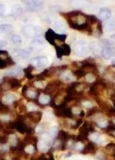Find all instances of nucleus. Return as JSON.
<instances>
[{
    "label": "nucleus",
    "instance_id": "obj_1",
    "mask_svg": "<svg viewBox=\"0 0 115 160\" xmlns=\"http://www.w3.org/2000/svg\"><path fill=\"white\" fill-rule=\"evenodd\" d=\"M45 37H46V40L48 41L50 44H52L53 46H56L57 47V42L66 41L67 35L66 34H58V33H55L54 30L49 29L46 32Z\"/></svg>",
    "mask_w": 115,
    "mask_h": 160
},
{
    "label": "nucleus",
    "instance_id": "obj_2",
    "mask_svg": "<svg viewBox=\"0 0 115 160\" xmlns=\"http://www.w3.org/2000/svg\"><path fill=\"white\" fill-rule=\"evenodd\" d=\"M14 61L10 57L9 53L4 50H0V70H4L12 67L14 65Z\"/></svg>",
    "mask_w": 115,
    "mask_h": 160
},
{
    "label": "nucleus",
    "instance_id": "obj_3",
    "mask_svg": "<svg viewBox=\"0 0 115 160\" xmlns=\"http://www.w3.org/2000/svg\"><path fill=\"white\" fill-rule=\"evenodd\" d=\"M74 51L78 56H84L89 51V46L84 40H78L74 46Z\"/></svg>",
    "mask_w": 115,
    "mask_h": 160
},
{
    "label": "nucleus",
    "instance_id": "obj_4",
    "mask_svg": "<svg viewBox=\"0 0 115 160\" xmlns=\"http://www.w3.org/2000/svg\"><path fill=\"white\" fill-rule=\"evenodd\" d=\"M40 29L34 25H27L22 28V33L26 38H35V36L39 33Z\"/></svg>",
    "mask_w": 115,
    "mask_h": 160
},
{
    "label": "nucleus",
    "instance_id": "obj_5",
    "mask_svg": "<svg viewBox=\"0 0 115 160\" xmlns=\"http://www.w3.org/2000/svg\"><path fill=\"white\" fill-rule=\"evenodd\" d=\"M56 52H57V57L61 59L64 56H70L71 50L69 45L63 43L62 45H57Z\"/></svg>",
    "mask_w": 115,
    "mask_h": 160
},
{
    "label": "nucleus",
    "instance_id": "obj_6",
    "mask_svg": "<svg viewBox=\"0 0 115 160\" xmlns=\"http://www.w3.org/2000/svg\"><path fill=\"white\" fill-rule=\"evenodd\" d=\"M101 56L106 60L113 58V57H115V47H113V46H111V47H104L101 51Z\"/></svg>",
    "mask_w": 115,
    "mask_h": 160
},
{
    "label": "nucleus",
    "instance_id": "obj_7",
    "mask_svg": "<svg viewBox=\"0 0 115 160\" xmlns=\"http://www.w3.org/2000/svg\"><path fill=\"white\" fill-rule=\"evenodd\" d=\"M48 58L45 56L43 57H38V58H35L33 61H32V64H33V67H37V68H42V67H46L48 65Z\"/></svg>",
    "mask_w": 115,
    "mask_h": 160
},
{
    "label": "nucleus",
    "instance_id": "obj_8",
    "mask_svg": "<svg viewBox=\"0 0 115 160\" xmlns=\"http://www.w3.org/2000/svg\"><path fill=\"white\" fill-rule=\"evenodd\" d=\"M24 4L28 7L29 10H32V11H38V10L43 6L44 3H43V1H39V0H37V1H24Z\"/></svg>",
    "mask_w": 115,
    "mask_h": 160
},
{
    "label": "nucleus",
    "instance_id": "obj_9",
    "mask_svg": "<svg viewBox=\"0 0 115 160\" xmlns=\"http://www.w3.org/2000/svg\"><path fill=\"white\" fill-rule=\"evenodd\" d=\"M98 18L102 21H108L111 18V11L108 8H101L98 12Z\"/></svg>",
    "mask_w": 115,
    "mask_h": 160
},
{
    "label": "nucleus",
    "instance_id": "obj_10",
    "mask_svg": "<svg viewBox=\"0 0 115 160\" xmlns=\"http://www.w3.org/2000/svg\"><path fill=\"white\" fill-rule=\"evenodd\" d=\"M7 82H8L10 88L11 90H17L21 87V82L19 80H17L16 78H12V77H5Z\"/></svg>",
    "mask_w": 115,
    "mask_h": 160
},
{
    "label": "nucleus",
    "instance_id": "obj_11",
    "mask_svg": "<svg viewBox=\"0 0 115 160\" xmlns=\"http://www.w3.org/2000/svg\"><path fill=\"white\" fill-rule=\"evenodd\" d=\"M96 151V147H95V143H93V142H89L88 144H86L84 148L81 150V153L82 154H88V153H95Z\"/></svg>",
    "mask_w": 115,
    "mask_h": 160
},
{
    "label": "nucleus",
    "instance_id": "obj_12",
    "mask_svg": "<svg viewBox=\"0 0 115 160\" xmlns=\"http://www.w3.org/2000/svg\"><path fill=\"white\" fill-rule=\"evenodd\" d=\"M27 117L31 120V122H39L41 120L42 113L40 112H29V113L27 115Z\"/></svg>",
    "mask_w": 115,
    "mask_h": 160
},
{
    "label": "nucleus",
    "instance_id": "obj_13",
    "mask_svg": "<svg viewBox=\"0 0 115 160\" xmlns=\"http://www.w3.org/2000/svg\"><path fill=\"white\" fill-rule=\"evenodd\" d=\"M23 13V8L22 6L19 5V4H14L11 7V15L14 17H17V16H20L21 14Z\"/></svg>",
    "mask_w": 115,
    "mask_h": 160
},
{
    "label": "nucleus",
    "instance_id": "obj_14",
    "mask_svg": "<svg viewBox=\"0 0 115 160\" xmlns=\"http://www.w3.org/2000/svg\"><path fill=\"white\" fill-rule=\"evenodd\" d=\"M74 79V74H71L69 71H64V72H62L61 74V80L64 81V82H71L73 81Z\"/></svg>",
    "mask_w": 115,
    "mask_h": 160
},
{
    "label": "nucleus",
    "instance_id": "obj_15",
    "mask_svg": "<svg viewBox=\"0 0 115 160\" xmlns=\"http://www.w3.org/2000/svg\"><path fill=\"white\" fill-rule=\"evenodd\" d=\"M22 75V70L20 68H15L10 70L8 73H7V76L8 77H12V78H16V77H20Z\"/></svg>",
    "mask_w": 115,
    "mask_h": 160
},
{
    "label": "nucleus",
    "instance_id": "obj_16",
    "mask_svg": "<svg viewBox=\"0 0 115 160\" xmlns=\"http://www.w3.org/2000/svg\"><path fill=\"white\" fill-rule=\"evenodd\" d=\"M13 30V26L10 24H2L0 25V33L1 34H6L9 33L10 31Z\"/></svg>",
    "mask_w": 115,
    "mask_h": 160
},
{
    "label": "nucleus",
    "instance_id": "obj_17",
    "mask_svg": "<svg viewBox=\"0 0 115 160\" xmlns=\"http://www.w3.org/2000/svg\"><path fill=\"white\" fill-rule=\"evenodd\" d=\"M15 55L20 59H28L30 53L27 52L26 50H18V51H15Z\"/></svg>",
    "mask_w": 115,
    "mask_h": 160
},
{
    "label": "nucleus",
    "instance_id": "obj_18",
    "mask_svg": "<svg viewBox=\"0 0 115 160\" xmlns=\"http://www.w3.org/2000/svg\"><path fill=\"white\" fill-rule=\"evenodd\" d=\"M50 102H51V97L49 95H42L39 97V102L41 105H48L50 104Z\"/></svg>",
    "mask_w": 115,
    "mask_h": 160
},
{
    "label": "nucleus",
    "instance_id": "obj_19",
    "mask_svg": "<svg viewBox=\"0 0 115 160\" xmlns=\"http://www.w3.org/2000/svg\"><path fill=\"white\" fill-rule=\"evenodd\" d=\"M89 137H90V139H91V141L93 142V143H95V144L101 143V142H102L101 135L98 134V133H92Z\"/></svg>",
    "mask_w": 115,
    "mask_h": 160
},
{
    "label": "nucleus",
    "instance_id": "obj_20",
    "mask_svg": "<svg viewBox=\"0 0 115 160\" xmlns=\"http://www.w3.org/2000/svg\"><path fill=\"white\" fill-rule=\"evenodd\" d=\"M115 29V20L110 19L107 21V23L105 24V30L108 32H112Z\"/></svg>",
    "mask_w": 115,
    "mask_h": 160
},
{
    "label": "nucleus",
    "instance_id": "obj_21",
    "mask_svg": "<svg viewBox=\"0 0 115 160\" xmlns=\"http://www.w3.org/2000/svg\"><path fill=\"white\" fill-rule=\"evenodd\" d=\"M55 26H56V28H57V30H58V32H64V30H66V25H64V23L63 22V21H57V22L55 23Z\"/></svg>",
    "mask_w": 115,
    "mask_h": 160
},
{
    "label": "nucleus",
    "instance_id": "obj_22",
    "mask_svg": "<svg viewBox=\"0 0 115 160\" xmlns=\"http://www.w3.org/2000/svg\"><path fill=\"white\" fill-rule=\"evenodd\" d=\"M16 97L14 95H6L3 97V101H4L6 104H12L13 102H15Z\"/></svg>",
    "mask_w": 115,
    "mask_h": 160
},
{
    "label": "nucleus",
    "instance_id": "obj_23",
    "mask_svg": "<svg viewBox=\"0 0 115 160\" xmlns=\"http://www.w3.org/2000/svg\"><path fill=\"white\" fill-rule=\"evenodd\" d=\"M11 41H12V43L16 44V45L21 44L22 43V37L18 34H13L11 36Z\"/></svg>",
    "mask_w": 115,
    "mask_h": 160
},
{
    "label": "nucleus",
    "instance_id": "obj_24",
    "mask_svg": "<svg viewBox=\"0 0 115 160\" xmlns=\"http://www.w3.org/2000/svg\"><path fill=\"white\" fill-rule=\"evenodd\" d=\"M85 75H86V73L84 72V70H81V69H77L74 72V76L77 77V79H80V78L85 77Z\"/></svg>",
    "mask_w": 115,
    "mask_h": 160
},
{
    "label": "nucleus",
    "instance_id": "obj_25",
    "mask_svg": "<svg viewBox=\"0 0 115 160\" xmlns=\"http://www.w3.org/2000/svg\"><path fill=\"white\" fill-rule=\"evenodd\" d=\"M59 128L58 127H56V126H54V127H52L51 129H50V131H49V134H50V136H51L52 138H55V137H57L58 136V134H59Z\"/></svg>",
    "mask_w": 115,
    "mask_h": 160
},
{
    "label": "nucleus",
    "instance_id": "obj_26",
    "mask_svg": "<svg viewBox=\"0 0 115 160\" xmlns=\"http://www.w3.org/2000/svg\"><path fill=\"white\" fill-rule=\"evenodd\" d=\"M84 78H85V80L87 81V82H93V81H96V75L91 74V73L86 74Z\"/></svg>",
    "mask_w": 115,
    "mask_h": 160
},
{
    "label": "nucleus",
    "instance_id": "obj_27",
    "mask_svg": "<svg viewBox=\"0 0 115 160\" xmlns=\"http://www.w3.org/2000/svg\"><path fill=\"white\" fill-rule=\"evenodd\" d=\"M32 44H37V45H42V44H44V41L42 40V38L40 37H35L33 39V41H32Z\"/></svg>",
    "mask_w": 115,
    "mask_h": 160
},
{
    "label": "nucleus",
    "instance_id": "obj_28",
    "mask_svg": "<svg viewBox=\"0 0 115 160\" xmlns=\"http://www.w3.org/2000/svg\"><path fill=\"white\" fill-rule=\"evenodd\" d=\"M9 140V137L7 135H0V145H4Z\"/></svg>",
    "mask_w": 115,
    "mask_h": 160
},
{
    "label": "nucleus",
    "instance_id": "obj_29",
    "mask_svg": "<svg viewBox=\"0 0 115 160\" xmlns=\"http://www.w3.org/2000/svg\"><path fill=\"white\" fill-rule=\"evenodd\" d=\"M97 112H98L97 108H89V111H88L87 113H86V115H87V116H91L93 115H96V113H97Z\"/></svg>",
    "mask_w": 115,
    "mask_h": 160
},
{
    "label": "nucleus",
    "instance_id": "obj_30",
    "mask_svg": "<svg viewBox=\"0 0 115 160\" xmlns=\"http://www.w3.org/2000/svg\"><path fill=\"white\" fill-rule=\"evenodd\" d=\"M73 147L74 149H77V150H80L81 151V149H82V144L80 143V142H77V143H74L73 145Z\"/></svg>",
    "mask_w": 115,
    "mask_h": 160
},
{
    "label": "nucleus",
    "instance_id": "obj_31",
    "mask_svg": "<svg viewBox=\"0 0 115 160\" xmlns=\"http://www.w3.org/2000/svg\"><path fill=\"white\" fill-rule=\"evenodd\" d=\"M82 105H84L85 108H93V106L91 105V102H86V101H82Z\"/></svg>",
    "mask_w": 115,
    "mask_h": 160
},
{
    "label": "nucleus",
    "instance_id": "obj_32",
    "mask_svg": "<svg viewBox=\"0 0 115 160\" xmlns=\"http://www.w3.org/2000/svg\"><path fill=\"white\" fill-rule=\"evenodd\" d=\"M5 11H6L5 6L3 5V4H0V16H3V15H4Z\"/></svg>",
    "mask_w": 115,
    "mask_h": 160
},
{
    "label": "nucleus",
    "instance_id": "obj_33",
    "mask_svg": "<svg viewBox=\"0 0 115 160\" xmlns=\"http://www.w3.org/2000/svg\"><path fill=\"white\" fill-rule=\"evenodd\" d=\"M6 45H7V42L5 40H0V49L5 47Z\"/></svg>",
    "mask_w": 115,
    "mask_h": 160
},
{
    "label": "nucleus",
    "instance_id": "obj_34",
    "mask_svg": "<svg viewBox=\"0 0 115 160\" xmlns=\"http://www.w3.org/2000/svg\"><path fill=\"white\" fill-rule=\"evenodd\" d=\"M112 65H113V66H115V59H114L113 61H112Z\"/></svg>",
    "mask_w": 115,
    "mask_h": 160
},
{
    "label": "nucleus",
    "instance_id": "obj_35",
    "mask_svg": "<svg viewBox=\"0 0 115 160\" xmlns=\"http://www.w3.org/2000/svg\"><path fill=\"white\" fill-rule=\"evenodd\" d=\"M111 38L114 39V40H115V34H114V35H112V36H111Z\"/></svg>",
    "mask_w": 115,
    "mask_h": 160
}]
</instances>
